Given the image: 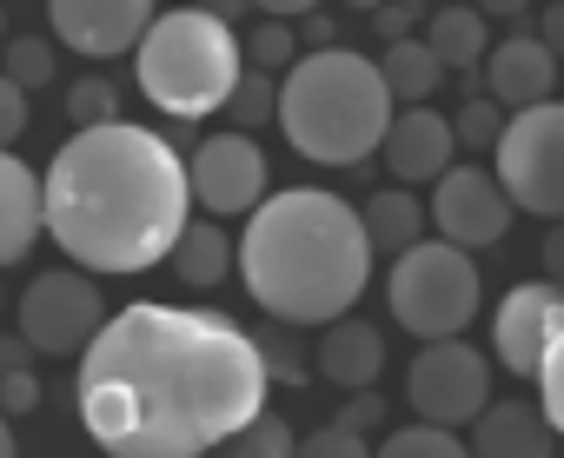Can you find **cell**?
I'll list each match as a JSON object with an SVG mask.
<instances>
[{
    "label": "cell",
    "instance_id": "cell-1",
    "mask_svg": "<svg viewBox=\"0 0 564 458\" xmlns=\"http://www.w3.org/2000/svg\"><path fill=\"white\" fill-rule=\"evenodd\" d=\"M272 372L226 313L133 299L74 372V412L107 458H213L265 418Z\"/></svg>",
    "mask_w": 564,
    "mask_h": 458
},
{
    "label": "cell",
    "instance_id": "cell-2",
    "mask_svg": "<svg viewBox=\"0 0 564 458\" xmlns=\"http://www.w3.org/2000/svg\"><path fill=\"white\" fill-rule=\"evenodd\" d=\"M47 233L67 266L87 273H147L166 266L186 233V160L173 140L120 120L94 133H67L47 160Z\"/></svg>",
    "mask_w": 564,
    "mask_h": 458
},
{
    "label": "cell",
    "instance_id": "cell-3",
    "mask_svg": "<svg viewBox=\"0 0 564 458\" xmlns=\"http://www.w3.org/2000/svg\"><path fill=\"white\" fill-rule=\"evenodd\" d=\"M372 240L366 219L352 212V199H339L333 186H286L265 193V206L246 219L239 233V280L252 293V306L272 326H339L352 319V306L372 286Z\"/></svg>",
    "mask_w": 564,
    "mask_h": 458
},
{
    "label": "cell",
    "instance_id": "cell-4",
    "mask_svg": "<svg viewBox=\"0 0 564 458\" xmlns=\"http://www.w3.org/2000/svg\"><path fill=\"white\" fill-rule=\"evenodd\" d=\"M399 100L386 94L379 61L352 47L306 54L286 80H279V133L300 146L313 166H372V153L392 133Z\"/></svg>",
    "mask_w": 564,
    "mask_h": 458
},
{
    "label": "cell",
    "instance_id": "cell-5",
    "mask_svg": "<svg viewBox=\"0 0 564 458\" xmlns=\"http://www.w3.org/2000/svg\"><path fill=\"white\" fill-rule=\"evenodd\" d=\"M133 74H140V94L166 113V120H206V113H226L239 80H246V54H239V34L226 14H160L153 34L140 41L133 54Z\"/></svg>",
    "mask_w": 564,
    "mask_h": 458
},
{
    "label": "cell",
    "instance_id": "cell-6",
    "mask_svg": "<svg viewBox=\"0 0 564 458\" xmlns=\"http://www.w3.org/2000/svg\"><path fill=\"white\" fill-rule=\"evenodd\" d=\"M478 299H485V286H478L471 253H458V247H445V240L412 247V253L392 260V273H386V306H392V319H399L412 339H425V346L458 339V332L478 319Z\"/></svg>",
    "mask_w": 564,
    "mask_h": 458
},
{
    "label": "cell",
    "instance_id": "cell-7",
    "mask_svg": "<svg viewBox=\"0 0 564 458\" xmlns=\"http://www.w3.org/2000/svg\"><path fill=\"white\" fill-rule=\"evenodd\" d=\"M491 179L518 212L564 219V100H544L531 113H511L491 146Z\"/></svg>",
    "mask_w": 564,
    "mask_h": 458
},
{
    "label": "cell",
    "instance_id": "cell-8",
    "mask_svg": "<svg viewBox=\"0 0 564 458\" xmlns=\"http://www.w3.org/2000/svg\"><path fill=\"white\" fill-rule=\"evenodd\" d=\"M107 332V299L80 266H54L34 273V286L21 293V339L41 359H74Z\"/></svg>",
    "mask_w": 564,
    "mask_h": 458
},
{
    "label": "cell",
    "instance_id": "cell-9",
    "mask_svg": "<svg viewBox=\"0 0 564 458\" xmlns=\"http://www.w3.org/2000/svg\"><path fill=\"white\" fill-rule=\"evenodd\" d=\"M405 399H412L419 425H438V432L478 425L485 405H491V366H485V352H471L465 339H438V346H425V352L412 359Z\"/></svg>",
    "mask_w": 564,
    "mask_h": 458
},
{
    "label": "cell",
    "instance_id": "cell-10",
    "mask_svg": "<svg viewBox=\"0 0 564 458\" xmlns=\"http://www.w3.org/2000/svg\"><path fill=\"white\" fill-rule=\"evenodd\" d=\"M186 179H193V199L199 212H213L219 226L226 219H252L265 206V153L252 133H206L186 160Z\"/></svg>",
    "mask_w": 564,
    "mask_h": 458
},
{
    "label": "cell",
    "instance_id": "cell-11",
    "mask_svg": "<svg viewBox=\"0 0 564 458\" xmlns=\"http://www.w3.org/2000/svg\"><path fill=\"white\" fill-rule=\"evenodd\" d=\"M432 226H438V240L458 247V253H485L511 233V219L518 206L505 199V186L485 173V166H452L438 186H432Z\"/></svg>",
    "mask_w": 564,
    "mask_h": 458
},
{
    "label": "cell",
    "instance_id": "cell-12",
    "mask_svg": "<svg viewBox=\"0 0 564 458\" xmlns=\"http://www.w3.org/2000/svg\"><path fill=\"white\" fill-rule=\"evenodd\" d=\"M557 326H564V286L524 280V286H511V293L498 299V313H491V352L505 359L511 379H538V366H544Z\"/></svg>",
    "mask_w": 564,
    "mask_h": 458
},
{
    "label": "cell",
    "instance_id": "cell-13",
    "mask_svg": "<svg viewBox=\"0 0 564 458\" xmlns=\"http://www.w3.org/2000/svg\"><path fill=\"white\" fill-rule=\"evenodd\" d=\"M153 0H54L47 8V28L67 54L80 61H113V54H133L147 34H153Z\"/></svg>",
    "mask_w": 564,
    "mask_h": 458
},
{
    "label": "cell",
    "instance_id": "cell-14",
    "mask_svg": "<svg viewBox=\"0 0 564 458\" xmlns=\"http://www.w3.org/2000/svg\"><path fill=\"white\" fill-rule=\"evenodd\" d=\"M452 153H458L452 113H432V107H405V113L392 120L386 146H379L392 186H405V193H412V186H438V179L452 173Z\"/></svg>",
    "mask_w": 564,
    "mask_h": 458
},
{
    "label": "cell",
    "instance_id": "cell-15",
    "mask_svg": "<svg viewBox=\"0 0 564 458\" xmlns=\"http://www.w3.org/2000/svg\"><path fill=\"white\" fill-rule=\"evenodd\" d=\"M551 87H557V61L544 54L538 34H518V28H511V34L485 54V100H491V107L531 113V107L551 100Z\"/></svg>",
    "mask_w": 564,
    "mask_h": 458
},
{
    "label": "cell",
    "instance_id": "cell-16",
    "mask_svg": "<svg viewBox=\"0 0 564 458\" xmlns=\"http://www.w3.org/2000/svg\"><path fill=\"white\" fill-rule=\"evenodd\" d=\"M379 372H386V332L372 319H339L319 332L313 379H326L352 399V392H379Z\"/></svg>",
    "mask_w": 564,
    "mask_h": 458
},
{
    "label": "cell",
    "instance_id": "cell-17",
    "mask_svg": "<svg viewBox=\"0 0 564 458\" xmlns=\"http://www.w3.org/2000/svg\"><path fill=\"white\" fill-rule=\"evenodd\" d=\"M47 233V179H34L28 160H0V266H21L34 240Z\"/></svg>",
    "mask_w": 564,
    "mask_h": 458
},
{
    "label": "cell",
    "instance_id": "cell-18",
    "mask_svg": "<svg viewBox=\"0 0 564 458\" xmlns=\"http://www.w3.org/2000/svg\"><path fill=\"white\" fill-rule=\"evenodd\" d=\"M551 451H557V432L531 399H498L471 425V458H551Z\"/></svg>",
    "mask_w": 564,
    "mask_h": 458
},
{
    "label": "cell",
    "instance_id": "cell-19",
    "mask_svg": "<svg viewBox=\"0 0 564 458\" xmlns=\"http://www.w3.org/2000/svg\"><path fill=\"white\" fill-rule=\"evenodd\" d=\"M173 280L186 286V293H213V286H226V273L239 266V240L226 233L219 219H193L186 233H180V247H173Z\"/></svg>",
    "mask_w": 564,
    "mask_h": 458
},
{
    "label": "cell",
    "instance_id": "cell-20",
    "mask_svg": "<svg viewBox=\"0 0 564 458\" xmlns=\"http://www.w3.org/2000/svg\"><path fill=\"white\" fill-rule=\"evenodd\" d=\"M359 219H366L372 253H386V260H405L412 247H425V226H432V212H425L405 186H379V193L359 206Z\"/></svg>",
    "mask_w": 564,
    "mask_h": 458
},
{
    "label": "cell",
    "instance_id": "cell-21",
    "mask_svg": "<svg viewBox=\"0 0 564 458\" xmlns=\"http://www.w3.org/2000/svg\"><path fill=\"white\" fill-rule=\"evenodd\" d=\"M425 47L438 54V67H445V74H478V67H485V54H491L485 14H471V8H438V14L425 21Z\"/></svg>",
    "mask_w": 564,
    "mask_h": 458
},
{
    "label": "cell",
    "instance_id": "cell-22",
    "mask_svg": "<svg viewBox=\"0 0 564 458\" xmlns=\"http://www.w3.org/2000/svg\"><path fill=\"white\" fill-rule=\"evenodd\" d=\"M379 74H386V94L405 100V107H425V100L438 94V80H445L438 54H432L425 41H399V47H386V54H379Z\"/></svg>",
    "mask_w": 564,
    "mask_h": 458
},
{
    "label": "cell",
    "instance_id": "cell-23",
    "mask_svg": "<svg viewBox=\"0 0 564 458\" xmlns=\"http://www.w3.org/2000/svg\"><path fill=\"white\" fill-rule=\"evenodd\" d=\"M213 458H300V432L279 418V412H265V418H252L239 438H226Z\"/></svg>",
    "mask_w": 564,
    "mask_h": 458
},
{
    "label": "cell",
    "instance_id": "cell-24",
    "mask_svg": "<svg viewBox=\"0 0 564 458\" xmlns=\"http://www.w3.org/2000/svg\"><path fill=\"white\" fill-rule=\"evenodd\" d=\"M67 120H74V133L120 127V94H113V80H100V74H80V80L67 87Z\"/></svg>",
    "mask_w": 564,
    "mask_h": 458
},
{
    "label": "cell",
    "instance_id": "cell-25",
    "mask_svg": "<svg viewBox=\"0 0 564 458\" xmlns=\"http://www.w3.org/2000/svg\"><path fill=\"white\" fill-rule=\"evenodd\" d=\"M372 458H471V445L438 425H399V432H386V445Z\"/></svg>",
    "mask_w": 564,
    "mask_h": 458
},
{
    "label": "cell",
    "instance_id": "cell-26",
    "mask_svg": "<svg viewBox=\"0 0 564 458\" xmlns=\"http://www.w3.org/2000/svg\"><path fill=\"white\" fill-rule=\"evenodd\" d=\"M246 54H252V74H293L306 61L300 28H286V21H259L252 41H246Z\"/></svg>",
    "mask_w": 564,
    "mask_h": 458
},
{
    "label": "cell",
    "instance_id": "cell-27",
    "mask_svg": "<svg viewBox=\"0 0 564 458\" xmlns=\"http://www.w3.org/2000/svg\"><path fill=\"white\" fill-rule=\"evenodd\" d=\"M34 346L14 332L8 346H0V392H8V418H21V412H34L41 405V379H34V359H28Z\"/></svg>",
    "mask_w": 564,
    "mask_h": 458
},
{
    "label": "cell",
    "instance_id": "cell-28",
    "mask_svg": "<svg viewBox=\"0 0 564 458\" xmlns=\"http://www.w3.org/2000/svg\"><path fill=\"white\" fill-rule=\"evenodd\" d=\"M505 120H511V113H505V107H491V100L478 94V100H465V107L452 113V140H458L465 153H491V146H498V133H505Z\"/></svg>",
    "mask_w": 564,
    "mask_h": 458
},
{
    "label": "cell",
    "instance_id": "cell-29",
    "mask_svg": "<svg viewBox=\"0 0 564 458\" xmlns=\"http://www.w3.org/2000/svg\"><path fill=\"white\" fill-rule=\"evenodd\" d=\"M259 339V359H265V372L279 379V385H300V379H313L306 372V352H300V332L293 326H272V332H252Z\"/></svg>",
    "mask_w": 564,
    "mask_h": 458
},
{
    "label": "cell",
    "instance_id": "cell-30",
    "mask_svg": "<svg viewBox=\"0 0 564 458\" xmlns=\"http://www.w3.org/2000/svg\"><path fill=\"white\" fill-rule=\"evenodd\" d=\"M47 80H54V47H47V41H34V34H28V41H14V47H8V87L41 94Z\"/></svg>",
    "mask_w": 564,
    "mask_h": 458
},
{
    "label": "cell",
    "instance_id": "cell-31",
    "mask_svg": "<svg viewBox=\"0 0 564 458\" xmlns=\"http://www.w3.org/2000/svg\"><path fill=\"white\" fill-rule=\"evenodd\" d=\"M226 113L239 120V133H252V127H265V120H279V87H272V74H246Z\"/></svg>",
    "mask_w": 564,
    "mask_h": 458
},
{
    "label": "cell",
    "instance_id": "cell-32",
    "mask_svg": "<svg viewBox=\"0 0 564 458\" xmlns=\"http://www.w3.org/2000/svg\"><path fill=\"white\" fill-rule=\"evenodd\" d=\"M538 412H544V425L564 438V326H557V339H551V352H544V366H538Z\"/></svg>",
    "mask_w": 564,
    "mask_h": 458
},
{
    "label": "cell",
    "instance_id": "cell-33",
    "mask_svg": "<svg viewBox=\"0 0 564 458\" xmlns=\"http://www.w3.org/2000/svg\"><path fill=\"white\" fill-rule=\"evenodd\" d=\"M300 458H372V451H366L359 432H346V425H319L313 438H300Z\"/></svg>",
    "mask_w": 564,
    "mask_h": 458
},
{
    "label": "cell",
    "instance_id": "cell-34",
    "mask_svg": "<svg viewBox=\"0 0 564 458\" xmlns=\"http://www.w3.org/2000/svg\"><path fill=\"white\" fill-rule=\"evenodd\" d=\"M425 21H432V14L419 8V0H405V8H379V14H372V28H379V41H386V47L419 41V28H425Z\"/></svg>",
    "mask_w": 564,
    "mask_h": 458
},
{
    "label": "cell",
    "instance_id": "cell-35",
    "mask_svg": "<svg viewBox=\"0 0 564 458\" xmlns=\"http://www.w3.org/2000/svg\"><path fill=\"white\" fill-rule=\"evenodd\" d=\"M379 418H386V399H379V392H352V399L339 405V418H333V425H346V432H359V438H366Z\"/></svg>",
    "mask_w": 564,
    "mask_h": 458
},
{
    "label": "cell",
    "instance_id": "cell-36",
    "mask_svg": "<svg viewBox=\"0 0 564 458\" xmlns=\"http://www.w3.org/2000/svg\"><path fill=\"white\" fill-rule=\"evenodd\" d=\"M333 34H339V21H333V14H306V21H300V47H306V54H326V47H339Z\"/></svg>",
    "mask_w": 564,
    "mask_h": 458
},
{
    "label": "cell",
    "instance_id": "cell-37",
    "mask_svg": "<svg viewBox=\"0 0 564 458\" xmlns=\"http://www.w3.org/2000/svg\"><path fill=\"white\" fill-rule=\"evenodd\" d=\"M21 127H28V94L21 87H0V133L21 140Z\"/></svg>",
    "mask_w": 564,
    "mask_h": 458
},
{
    "label": "cell",
    "instance_id": "cell-38",
    "mask_svg": "<svg viewBox=\"0 0 564 458\" xmlns=\"http://www.w3.org/2000/svg\"><path fill=\"white\" fill-rule=\"evenodd\" d=\"M544 280H551V286H564V219L544 233Z\"/></svg>",
    "mask_w": 564,
    "mask_h": 458
},
{
    "label": "cell",
    "instance_id": "cell-39",
    "mask_svg": "<svg viewBox=\"0 0 564 458\" xmlns=\"http://www.w3.org/2000/svg\"><path fill=\"white\" fill-rule=\"evenodd\" d=\"M538 41H544V54H551V61L564 54V8H551V14L538 21Z\"/></svg>",
    "mask_w": 564,
    "mask_h": 458
},
{
    "label": "cell",
    "instance_id": "cell-40",
    "mask_svg": "<svg viewBox=\"0 0 564 458\" xmlns=\"http://www.w3.org/2000/svg\"><path fill=\"white\" fill-rule=\"evenodd\" d=\"M0 458H21V445H14V432H8V445H0Z\"/></svg>",
    "mask_w": 564,
    "mask_h": 458
}]
</instances>
